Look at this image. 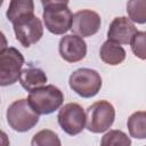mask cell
<instances>
[{
    "label": "cell",
    "instance_id": "4fadbf2b",
    "mask_svg": "<svg viewBox=\"0 0 146 146\" xmlns=\"http://www.w3.org/2000/svg\"><path fill=\"white\" fill-rule=\"evenodd\" d=\"M125 55H127L125 50L121 44L112 42L110 40L105 41L99 49L100 59L104 63L112 65V66L121 64L125 59Z\"/></svg>",
    "mask_w": 146,
    "mask_h": 146
},
{
    "label": "cell",
    "instance_id": "3957f363",
    "mask_svg": "<svg viewBox=\"0 0 146 146\" xmlns=\"http://www.w3.org/2000/svg\"><path fill=\"white\" fill-rule=\"evenodd\" d=\"M6 117L9 127L17 132H26L39 122V114L25 98L13 102L7 108Z\"/></svg>",
    "mask_w": 146,
    "mask_h": 146
},
{
    "label": "cell",
    "instance_id": "9a60e30c",
    "mask_svg": "<svg viewBox=\"0 0 146 146\" xmlns=\"http://www.w3.org/2000/svg\"><path fill=\"white\" fill-rule=\"evenodd\" d=\"M131 137L136 139H146V112L138 111L132 113L127 122Z\"/></svg>",
    "mask_w": 146,
    "mask_h": 146
},
{
    "label": "cell",
    "instance_id": "e0dca14e",
    "mask_svg": "<svg viewBox=\"0 0 146 146\" xmlns=\"http://www.w3.org/2000/svg\"><path fill=\"white\" fill-rule=\"evenodd\" d=\"M31 146H62V143L55 131L43 129L32 137Z\"/></svg>",
    "mask_w": 146,
    "mask_h": 146
},
{
    "label": "cell",
    "instance_id": "277c9868",
    "mask_svg": "<svg viewBox=\"0 0 146 146\" xmlns=\"http://www.w3.org/2000/svg\"><path fill=\"white\" fill-rule=\"evenodd\" d=\"M86 128L94 133L108 130L115 120V108L107 100H98L90 105L86 112Z\"/></svg>",
    "mask_w": 146,
    "mask_h": 146
},
{
    "label": "cell",
    "instance_id": "8992f818",
    "mask_svg": "<svg viewBox=\"0 0 146 146\" xmlns=\"http://www.w3.org/2000/svg\"><path fill=\"white\" fill-rule=\"evenodd\" d=\"M24 57L14 47H5L0 50V84L2 87L14 84L19 80Z\"/></svg>",
    "mask_w": 146,
    "mask_h": 146
},
{
    "label": "cell",
    "instance_id": "d6986e66",
    "mask_svg": "<svg viewBox=\"0 0 146 146\" xmlns=\"http://www.w3.org/2000/svg\"><path fill=\"white\" fill-rule=\"evenodd\" d=\"M130 46L136 57L146 60V31H138L135 34Z\"/></svg>",
    "mask_w": 146,
    "mask_h": 146
},
{
    "label": "cell",
    "instance_id": "5b68a950",
    "mask_svg": "<svg viewBox=\"0 0 146 146\" xmlns=\"http://www.w3.org/2000/svg\"><path fill=\"white\" fill-rule=\"evenodd\" d=\"M70 88L82 98H91L96 96L102 88L100 74L92 68H78L68 79Z\"/></svg>",
    "mask_w": 146,
    "mask_h": 146
},
{
    "label": "cell",
    "instance_id": "6da1fadb",
    "mask_svg": "<svg viewBox=\"0 0 146 146\" xmlns=\"http://www.w3.org/2000/svg\"><path fill=\"white\" fill-rule=\"evenodd\" d=\"M41 5L43 7V23L50 33L62 35L71 30L73 23V14L68 8L67 1L47 0L41 1Z\"/></svg>",
    "mask_w": 146,
    "mask_h": 146
},
{
    "label": "cell",
    "instance_id": "9c48e42d",
    "mask_svg": "<svg viewBox=\"0 0 146 146\" xmlns=\"http://www.w3.org/2000/svg\"><path fill=\"white\" fill-rule=\"evenodd\" d=\"M100 16L90 9H82L73 15L72 32L81 38H87L96 34L100 29Z\"/></svg>",
    "mask_w": 146,
    "mask_h": 146
},
{
    "label": "cell",
    "instance_id": "5bb4252c",
    "mask_svg": "<svg viewBox=\"0 0 146 146\" xmlns=\"http://www.w3.org/2000/svg\"><path fill=\"white\" fill-rule=\"evenodd\" d=\"M34 14V2L32 0H13L9 2L6 16L13 24L19 18Z\"/></svg>",
    "mask_w": 146,
    "mask_h": 146
},
{
    "label": "cell",
    "instance_id": "2e32d148",
    "mask_svg": "<svg viewBox=\"0 0 146 146\" xmlns=\"http://www.w3.org/2000/svg\"><path fill=\"white\" fill-rule=\"evenodd\" d=\"M128 17L132 23H146V0H130L127 2Z\"/></svg>",
    "mask_w": 146,
    "mask_h": 146
},
{
    "label": "cell",
    "instance_id": "ffe728a7",
    "mask_svg": "<svg viewBox=\"0 0 146 146\" xmlns=\"http://www.w3.org/2000/svg\"><path fill=\"white\" fill-rule=\"evenodd\" d=\"M145 146H146V145H145Z\"/></svg>",
    "mask_w": 146,
    "mask_h": 146
},
{
    "label": "cell",
    "instance_id": "ba28073f",
    "mask_svg": "<svg viewBox=\"0 0 146 146\" xmlns=\"http://www.w3.org/2000/svg\"><path fill=\"white\" fill-rule=\"evenodd\" d=\"M13 29L16 39L25 48L40 41L43 35V25L40 18L34 14L26 15L16 21L13 24Z\"/></svg>",
    "mask_w": 146,
    "mask_h": 146
},
{
    "label": "cell",
    "instance_id": "52a82bcc",
    "mask_svg": "<svg viewBox=\"0 0 146 146\" xmlns=\"http://www.w3.org/2000/svg\"><path fill=\"white\" fill-rule=\"evenodd\" d=\"M57 120L62 130L70 136H75L82 132L87 123L86 112L78 103L65 104L59 110Z\"/></svg>",
    "mask_w": 146,
    "mask_h": 146
},
{
    "label": "cell",
    "instance_id": "7a4b0ae2",
    "mask_svg": "<svg viewBox=\"0 0 146 146\" xmlns=\"http://www.w3.org/2000/svg\"><path fill=\"white\" fill-rule=\"evenodd\" d=\"M27 100L31 107L39 115H48L57 111L63 105L64 95L59 88L54 84H48L31 91Z\"/></svg>",
    "mask_w": 146,
    "mask_h": 146
},
{
    "label": "cell",
    "instance_id": "30bf717a",
    "mask_svg": "<svg viewBox=\"0 0 146 146\" xmlns=\"http://www.w3.org/2000/svg\"><path fill=\"white\" fill-rule=\"evenodd\" d=\"M60 57L67 63H76L82 60L87 55V43L83 38L75 34L62 36L58 44Z\"/></svg>",
    "mask_w": 146,
    "mask_h": 146
},
{
    "label": "cell",
    "instance_id": "8fae6325",
    "mask_svg": "<svg viewBox=\"0 0 146 146\" xmlns=\"http://www.w3.org/2000/svg\"><path fill=\"white\" fill-rule=\"evenodd\" d=\"M137 32L135 24L128 17L120 16L115 17L110 24L107 38L110 41L119 44H130Z\"/></svg>",
    "mask_w": 146,
    "mask_h": 146
},
{
    "label": "cell",
    "instance_id": "7c38bea8",
    "mask_svg": "<svg viewBox=\"0 0 146 146\" xmlns=\"http://www.w3.org/2000/svg\"><path fill=\"white\" fill-rule=\"evenodd\" d=\"M47 80H48V78H47L46 73L41 68L32 66V65L22 70V73L19 76L21 86L30 92L35 89H39L41 87H44Z\"/></svg>",
    "mask_w": 146,
    "mask_h": 146
},
{
    "label": "cell",
    "instance_id": "ac0fdd59",
    "mask_svg": "<svg viewBox=\"0 0 146 146\" xmlns=\"http://www.w3.org/2000/svg\"><path fill=\"white\" fill-rule=\"evenodd\" d=\"M100 146H131V140L121 130H110L102 137Z\"/></svg>",
    "mask_w": 146,
    "mask_h": 146
}]
</instances>
